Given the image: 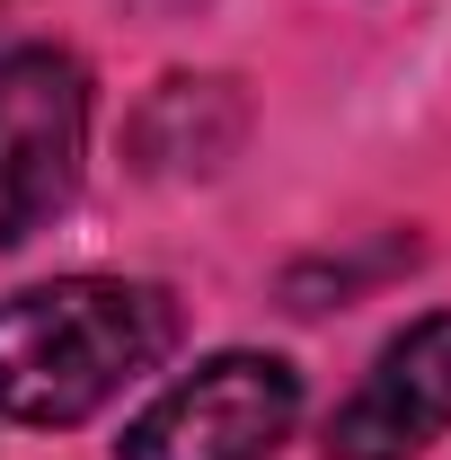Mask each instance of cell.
<instances>
[{
    "instance_id": "1",
    "label": "cell",
    "mask_w": 451,
    "mask_h": 460,
    "mask_svg": "<svg viewBox=\"0 0 451 460\" xmlns=\"http://www.w3.org/2000/svg\"><path fill=\"white\" fill-rule=\"evenodd\" d=\"M177 337L160 284L124 275H62V284L0 301V416L18 425H80L115 390H133Z\"/></svg>"
},
{
    "instance_id": "2",
    "label": "cell",
    "mask_w": 451,
    "mask_h": 460,
    "mask_svg": "<svg viewBox=\"0 0 451 460\" xmlns=\"http://www.w3.org/2000/svg\"><path fill=\"white\" fill-rule=\"evenodd\" d=\"M301 416V372L283 354H213L124 425L115 460H266Z\"/></svg>"
},
{
    "instance_id": "3",
    "label": "cell",
    "mask_w": 451,
    "mask_h": 460,
    "mask_svg": "<svg viewBox=\"0 0 451 460\" xmlns=\"http://www.w3.org/2000/svg\"><path fill=\"white\" fill-rule=\"evenodd\" d=\"M89 160V80L54 45H18L0 62V248L36 239L71 204Z\"/></svg>"
},
{
    "instance_id": "4",
    "label": "cell",
    "mask_w": 451,
    "mask_h": 460,
    "mask_svg": "<svg viewBox=\"0 0 451 460\" xmlns=\"http://www.w3.org/2000/svg\"><path fill=\"white\" fill-rule=\"evenodd\" d=\"M451 434V310L381 345L363 390L328 416V460H416Z\"/></svg>"
}]
</instances>
